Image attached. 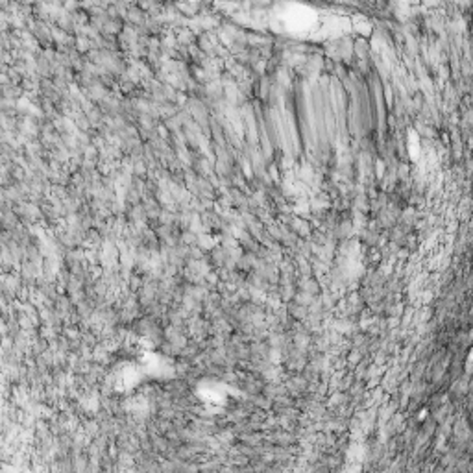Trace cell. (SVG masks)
<instances>
[{
	"instance_id": "1",
	"label": "cell",
	"mask_w": 473,
	"mask_h": 473,
	"mask_svg": "<svg viewBox=\"0 0 473 473\" xmlns=\"http://www.w3.org/2000/svg\"><path fill=\"white\" fill-rule=\"evenodd\" d=\"M145 374L146 372L141 362H130V360L120 362L113 372V386L117 390H128L131 386H137Z\"/></svg>"
},
{
	"instance_id": "2",
	"label": "cell",
	"mask_w": 473,
	"mask_h": 473,
	"mask_svg": "<svg viewBox=\"0 0 473 473\" xmlns=\"http://www.w3.org/2000/svg\"><path fill=\"white\" fill-rule=\"evenodd\" d=\"M200 399L206 401L207 405L220 407V405L226 403L228 394H226V388H224L222 384H204V386L200 388Z\"/></svg>"
}]
</instances>
